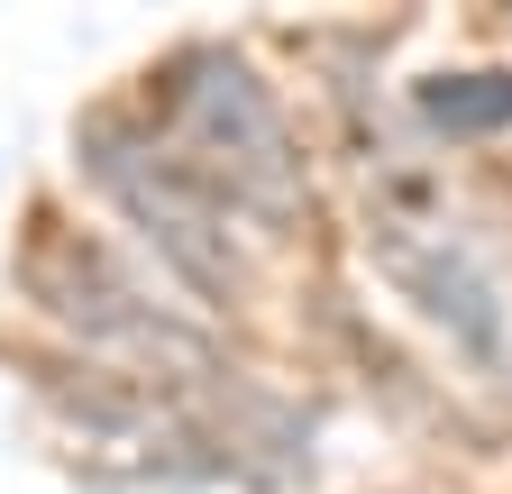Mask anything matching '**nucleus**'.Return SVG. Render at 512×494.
I'll use <instances>...</instances> for the list:
<instances>
[{
    "instance_id": "1",
    "label": "nucleus",
    "mask_w": 512,
    "mask_h": 494,
    "mask_svg": "<svg viewBox=\"0 0 512 494\" xmlns=\"http://www.w3.org/2000/svg\"><path fill=\"white\" fill-rule=\"evenodd\" d=\"M165 110H174V138H183L174 165L202 183L211 202H238L256 220H293L302 211V156L284 138L266 83H256L238 55H211V46L183 55Z\"/></svg>"
},
{
    "instance_id": "2",
    "label": "nucleus",
    "mask_w": 512,
    "mask_h": 494,
    "mask_svg": "<svg viewBox=\"0 0 512 494\" xmlns=\"http://www.w3.org/2000/svg\"><path fill=\"white\" fill-rule=\"evenodd\" d=\"M83 165L128 202V220L165 247V266H183L202 293H229L238 266H229V247H220V202H211L165 147H147L128 119H92V129H83Z\"/></svg>"
},
{
    "instance_id": "3",
    "label": "nucleus",
    "mask_w": 512,
    "mask_h": 494,
    "mask_svg": "<svg viewBox=\"0 0 512 494\" xmlns=\"http://www.w3.org/2000/svg\"><path fill=\"white\" fill-rule=\"evenodd\" d=\"M384 257H394V275L421 293V312L448 321L476 357H503V312H494V284L467 266V247H412V238H384Z\"/></svg>"
},
{
    "instance_id": "4",
    "label": "nucleus",
    "mask_w": 512,
    "mask_h": 494,
    "mask_svg": "<svg viewBox=\"0 0 512 494\" xmlns=\"http://www.w3.org/2000/svg\"><path fill=\"white\" fill-rule=\"evenodd\" d=\"M421 119L448 138H494L512 129V74H439L421 83Z\"/></svg>"
}]
</instances>
